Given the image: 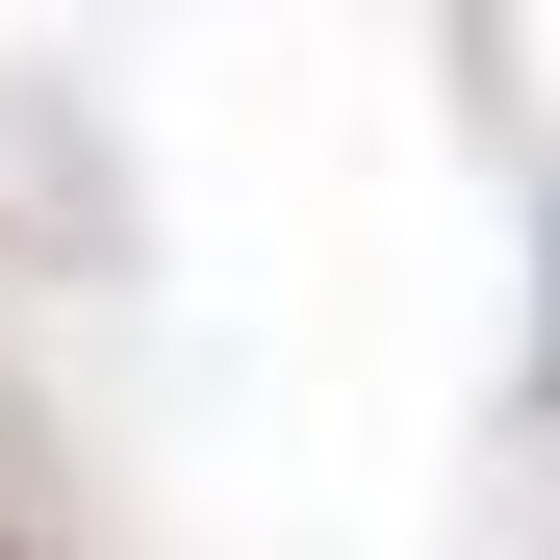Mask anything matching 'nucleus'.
I'll return each mask as SVG.
<instances>
[{
    "instance_id": "f257e3e1",
    "label": "nucleus",
    "mask_w": 560,
    "mask_h": 560,
    "mask_svg": "<svg viewBox=\"0 0 560 560\" xmlns=\"http://www.w3.org/2000/svg\"><path fill=\"white\" fill-rule=\"evenodd\" d=\"M535 408H560V230H535Z\"/></svg>"
}]
</instances>
